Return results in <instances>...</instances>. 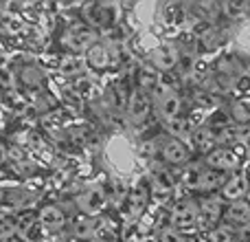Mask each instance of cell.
<instances>
[{"instance_id": "6da1fadb", "label": "cell", "mask_w": 250, "mask_h": 242, "mask_svg": "<svg viewBox=\"0 0 250 242\" xmlns=\"http://www.w3.org/2000/svg\"><path fill=\"white\" fill-rule=\"evenodd\" d=\"M169 222H171V229L182 236H189V234H193V231H198V227H200L198 200H193V198L178 200L171 209V220Z\"/></svg>"}, {"instance_id": "7a4b0ae2", "label": "cell", "mask_w": 250, "mask_h": 242, "mask_svg": "<svg viewBox=\"0 0 250 242\" xmlns=\"http://www.w3.org/2000/svg\"><path fill=\"white\" fill-rule=\"evenodd\" d=\"M62 44L68 48L73 55H79V53H88L97 42V31L88 24H73L66 29L64 38H62Z\"/></svg>"}, {"instance_id": "3957f363", "label": "cell", "mask_w": 250, "mask_h": 242, "mask_svg": "<svg viewBox=\"0 0 250 242\" xmlns=\"http://www.w3.org/2000/svg\"><path fill=\"white\" fill-rule=\"evenodd\" d=\"M207 168L215 169V172H222V174H235L239 172L242 168V156L235 147H224V145H217L213 152H208L202 161Z\"/></svg>"}, {"instance_id": "277c9868", "label": "cell", "mask_w": 250, "mask_h": 242, "mask_svg": "<svg viewBox=\"0 0 250 242\" xmlns=\"http://www.w3.org/2000/svg\"><path fill=\"white\" fill-rule=\"evenodd\" d=\"M158 156L169 168H187L191 159V152L185 141H180L176 137H165V139H160Z\"/></svg>"}, {"instance_id": "5b68a950", "label": "cell", "mask_w": 250, "mask_h": 242, "mask_svg": "<svg viewBox=\"0 0 250 242\" xmlns=\"http://www.w3.org/2000/svg\"><path fill=\"white\" fill-rule=\"evenodd\" d=\"M35 200V194L24 187H9V190H0V214H20L29 209Z\"/></svg>"}, {"instance_id": "8992f818", "label": "cell", "mask_w": 250, "mask_h": 242, "mask_svg": "<svg viewBox=\"0 0 250 242\" xmlns=\"http://www.w3.org/2000/svg\"><path fill=\"white\" fill-rule=\"evenodd\" d=\"M198 207H200V227H202L204 231L222 225L226 205L220 196H204V198L198 200Z\"/></svg>"}, {"instance_id": "52a82bcc", "label": "cell", "mask_w": 250, "mask_h": 242, "mask_svg": "<svg viewBox=\"0 0 250 242\" xmlns=\"http://www.w3.org/2000/svg\"><path fill=\"white\" fill-rule=\"evenodd\" d=\"M248 192H250V176L246 172L239 169V172L230 174L229 181L224 183V187L220 190V194L217 196L229 205V203H237V200H246Z\"/></svg>"}, {"instance_id": "ba28073f", "label": "cell", "mask_w": 250, "mask_h": 242, "mask_svg": "<svg viewBox=\"0 0 250 242\" xmlns=\"http://www.w3.org/2000/svg\"><path fill=\"white\" fill-rule=\"evenodd\" d=\"M156 104H158V110L163 115L165 121H173L180 117L182 113V99L176 91L171 88L158 86V93H156Z\"/></svg>"}, {"instance_id": "9c48e42d", "label": "cell", "mask_w": 250, "mask_h": 242, "mask_svg": "<svg viewBox=\"0 0 250 242\" xmlns=\"http://www.w3.org/2000/svg\"><path fill=\"white\" fill-rule=\"evenodd\" d=\"M105 203H108V196L101 187H90V190L82 192L77 198V207L82 214L86 216H97L105 209Z\"/></svg>"}, {"instance_id": "30bf717a", "label": "cell", "mask_w": 250, "mask_h": 242, "mask_svg": "<svg viewBox=\"0 0 250 242\" xmlns=\"http://www.w3.org/2000/svg\"><path fill=\"white\" fill-rule=\"evenodd\" d=\"M149 110H151V101H149V97H147V93L141 91V88H136L127 101L129 121H132L134 125H141L143 121L149 117Z\"/></svg>"}, {"instance_id": "8fae6325", "label": "cell", "mask_w": 250, "mask_h": 242, "mask_svg": "<svg viewBox=\"0 0 250 242\" xmlns=\"http://www.w3.org/2000/svg\"><path fill=\"white\" fill-rule=\"evenodd\" d=\"M189 141L195 150L202 152V154L207 156L208 152H213L217 147V132L211 128V125H200V128L191 130Z\"/></svg>"}, {"instance_id": "7c38bea8", "label": "cell", "mask_w": 250, "mask_h": 242, "mask_svg": "<svg viewBox=\"0 0 250 242\" xmlns=\"http://www.w3.org/2000/svg\"><path fill=\"white\" fill-rule=\"evenodd\" d=\"M224 222L229 227H248L250 225V203L248 200H237V203L226 205Z\"/></svg>"}, {"instance_id": "4fadbf2b", "label": "cell", "mask_w": 250, "mask_h": 242, "mask_svg": "<svg viewBox=\"0 0 250 242\" xmlns=\"http://www.w3.org/2000/svg\"><path fill=\"white\" fill-rule=\"evenodd\" d=\"M83 16H86V24L92 26V29H105V26H110L114 22L112 9L105 7V4H92V7H86Z\"/></svg>"}, {"instance_id": "5bb4252c", "label": "cell", "mask_w": 250, "mask_h": 242, "mask_svg": "<svg viewBox=\"0 0 250 242\" xmlns=\"http://www.w3.org/2000/svg\"><path fill=\"white\" fill-rule=\"evenodd\" d=\"M38 222L46 231H60L66 225V214L57 205H44L38 214Z\"/></svg>"}, {"instance_id": "9a60e30c", "label": "cell", "mask_w": 250, "mask_h": 242, "mask_svg": "<svg viewBox=\"0 0 250 242\" xmlns=\"http://www.w3.org/2000/svg\"><path fill=\"white\" fill-rule=\"evenodd\" d=\"M176 64H178V51L173 47H169V44L158 47L154 51V55H151V66L156 71H160V73H167V71L176 69Z\"/></svg>"}, {"instance_id": "2e32d148", "label": "cell", "mask_w": 250, "mask_h": 242, "mask_svg": "<svg viewBox=\"0 0 250 242\" xmlns=\"http://www.w3.org/2000/svg\"><path fill=\"white\" fill-rule=\"evenodd\" d=\"M204 169L207 165L204 163H189L182 172V185L191 192H200L202 187V176H204Z\"/></svg>"}, {"instance_id": "e0dca14e", "label": "cell", "mask_w": 250, "mask_h": 242, "mask_svg": "<svg viewBox=\"0 0 250 242\" xmlns=\"http://www.w3.org/2000/svg\"><path fill=\"white\" fill-rule=\"evenodd\" d=\"M230 119L239 125H250V95H242L230 101Z\"/></svg>"}, {"instance_id": "ac0fdd59", "label": "cell", "mask_w": 250, "mask_h": 242, "mask_svg": "<svg viewBox=\"0 0 250 242\" xmlns=\"http://www.w3.org/2000/svg\"><path fill=\"white\" fill-rule=\"evenodd\" d=\"M86 64L95 71H104L110 66V51L104 44H95L90 51L86 53Z\"/></svg>"}, {"instance_id": "d6986e66", "label": "cell", "mask_w": 250, "mask_h": 242, "mask_svg": "<svg viewBox=\"0 0 250 242\" xmlns=\"http://www.w3.org/2000/svg\"><path fill=\"white\" fill-rule=\"evenodd\" d=\"M0 242H26L16 220H11L9 216H0Z\"/></svg>"}, {"instance_id": "ffe728a7", "label": "cell", "mask_w": 250, "mask_h": 242, "mask_svg": "<svg viewBox=\"0 0 250 242\" xmlns=\"http://www.w3.org/2000/svg\"><path fill=\"white\" fill-rule=\"evenodd\" d=\"M202 242H235V229L233 227H229L226 222H222V225L204 231Z\"/></svg>"}, {"instance_id": "44dd1931", "label": "cell", "mask_w": 250, "mask_h": 242, "mask_svg": "<svg viewBox=\"0 0 250 242\" xmlns=\"http://www.w3.org/2000/svg\"><path fill=\"white\" fill-rule=\"evenodd\" d=\"M173 183H176V178H173V174L169 172V169H160V172L154 174V187L156 190L169 192V190H173Z\"/></svg>"}, {"instance_id": "7402d4cb", "label": "cell", "mask_w": 250, "mask_h": 242, "mask_svg": "<svg viewBox=\"0 0 250 242\" xmlns=\"http://www.w3.org/2000/svg\"><path fill=\"white\" fill-rule=\"evenodd\" d=\"M82 69H83V62L79 60L77 55H70V57H66V60H64V64H62V71H64L66 75H77Z\"/></svg>"}, {"instance_id": "603a6c76", "label": "cell", "mask_w": 250, "mask_h": 242, "mask_svg": "<svg viewBox=\"0 0 250 242\" xmlns=\"http://www.w3.org/2000/svg\"><path fill=\"white\" fill-rule=\"evenodd\" d=\"M22 79H24V84L26 86H35V84H42V73H40L38 69H33V66H24V69H22Z\"/></svg>"}, {"instance_id": "cb8c5ba5", "label": "cell", "mask_w": 250, "mask_h": 242, "mask_svg": "<svg viewBox=\"0 0 250 242\" xmlns=\"http://www.w3.org/2000/svg\"><path fill=\"white\" fill-rule=\"evenodd\" d=\"M160 242H191V240H187V236L178 234V231H173L171 227H169L167 231H163V236H160Z\"/></svg>"}, {"instance_id": "d4e9b609", "label": "cell", "mask_w": 250, "mask_h": 242, "mask_svg": "<svg viewBox=\"0 0 250 242\" xmlns=\"http://www.w3.org/2000/svg\"><path fill=\"white\" fill-rule=\"evenodd\" d=\"M4 159H7V154H4V147H2V145H0V165H2V163H4Z\"/></svg>"}, {"instance_id": "484cf974", "label": "cell", "mask_w": 250, "mask_h": 242, "mask_svg": "<svg viewBox=\"0 0 250 242\" xmlns=\"http://www.w3.org/2000/svg\"><path fill=\"white\" fill-rule=\"evenodd\" d=\"M246 77H248V82H250V62L246 64Z\"/></svg>"}, {"instance_id": "4316f807", "label": "cell", "mask_w": 250, "mask_h": 242, "mask_svg": "<svg viewBox=\"0 0 250 242\" xmlns=\"http://www.w3.org/2000/svg\"><path fill=\"white\" fill-rule=\"evenodd\" d=\"M246 154H248V159H250V143H248V147H246Z\"/></svg>"}, {"instance_id": "83f0119b", "label": "cell", "mask_w": 250, "mask_h": 242, "mask_svg": "<svg viewBox=\"0 0 250 242\" xmlns=\"http://www.w3.org/2000/svg\"><path fill=\"white\" fill-rule=\"evenodd\" d=\"M0 99H2V86H0Z\"/></svg>"}]
</instances>
